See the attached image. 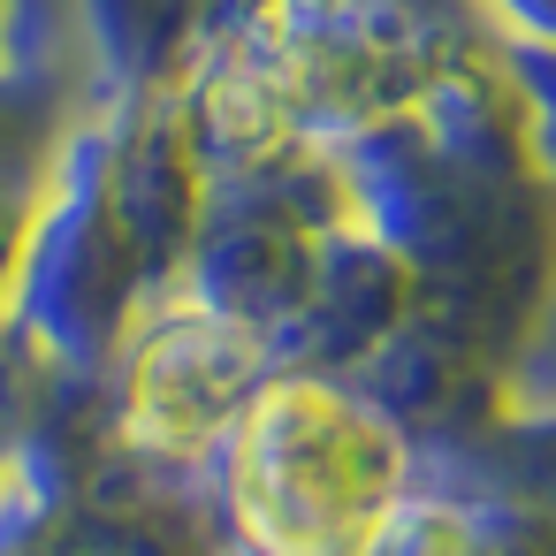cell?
<instances>
[{
	"mask_svg": "<svg viewBox=\"0 0 556 556\" xmlns=\"http://www.w3.org/2000/svg\"><path fill=\"white\" fill-rule=\"evenodd\" d=\"M222 450L229 518L260 556H374L404 510V434L343 381H260Z\"/></svg>",
	"mask_w": 556,
	"mask_h": 556,
	"instance_id": "1",
	"label": "cell"
},
{
	"mask_svg": "<svg viewBox=\"0 0 556 556\" xmlns=\"http://www.w3.org/2000/svg\"><path fill=\"white\" fill-rule=\"evenodd\" d=\"M267 374V336L229 313H184L146 328L130 374H123V450L153 465H199L237 427L244 396Z\"/></svg>",
	"mask_w": 556,
	"mask_h": 556,
	"instance_id": "2",
	"label": "cell"
}]
</instances>
